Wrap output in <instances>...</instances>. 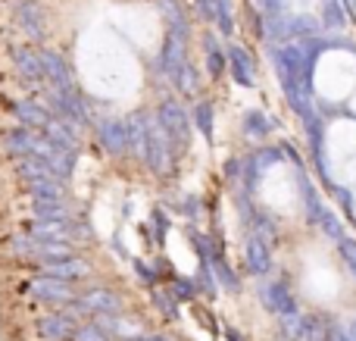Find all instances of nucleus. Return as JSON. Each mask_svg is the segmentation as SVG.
I'll use <instances>...</instances> for the list:
<instances>
[{"label": "nucleus", "instance_id": "nucleus-41", "mask_svg": "<svg viewBox=\"0 0 356 341\" xmlns=\"http://www.w3.org/2000/svg\"><path fill=\"white\" fill-rule=\"evenodd\" d=\"M253 160H257V166H259V173L266 175V169L269 166H275V163H282L284 157H282V148H259V150H253Z\"/></svg>", "mask_w": 356, "mask_h": 341}, {"label": "nucleus", "instance_id": "nucleus-39", "mask_svg": "<svg viewBox=\"0 0 356 341\" xmlns=\"http://www.w3.org/2000/svg\"><path fill=\"white\" fill-rule=\"evenodd\" d=\"M328 191H332L334 204L341 207V213H344L347 219H353V213H356V200H353V191H350V188H344V185H332Z\"/></svg>", "mask_w": 356, "mask_h": 341}, {"label": "nucleus", "instance_id": "nucleus-17", "mask_svg": "<svg viewBox=\"0 0 356 341\" xmlns=\"http://www.w3.org/2000/svg\"><path fill=\"white\" fill-rule=\"evenodd\" d=\"M79 323H72L69 317H63L60 310H54V313H47V317H41L35 323V329H38V335H41L44 341H69L72 338V329Z\"/></svg>", "mask_w": 356, "mask_h": 341}, {"label": "nucleus", "instance_id": "nucleus-44", "mask_svg": "<svg viewBox=\"0 0 356 341\" xmlns=\"http://www.w3.org/2000/svg\"><path fill=\"white\" fill-rule=\"evenodd\" d=\"M178 210H181L191 223H197V219H200V200L191 198V194H184V200H178Z\"/></svg>", "mask_w": 356, "mask_h": 341}, {"label": "nucleus", "instance_id": "nucleus-37", "mask_svg": "<svg viewBox=\"0 0 356 341\" xmlns=\"http://www.w3.org/2000/svg\"><path fill=\"white\" fill-rule=\"evenodd\" d=\"M216 29L222 35H234V10L232 0H216Z\"/></svg>", "mask_w": 356, "mask_h": 341}, {"label": "nucleus", "instance_id": "nucleus-36", "mask_svg": "<svg viewBox=\"0 0 356 341\" xmlns=\"http://www.w3.org/2000/svg\"><path fill=\"white\" fill-rule=\"evenodd\" d=\"M6 248H10L13 257H22V260H35V238L31 235H13L6 238Z\"/></svg>", "mask_w": 356, "mask_h": 341}, {"label": "nucleus", "instance_id": "nucleus-14", "mask_svg": "<svg viewBox=\"0 0 356 341\" xmlns=\"http://www.w3.org/2000/svg\"><path fill=\"white\" fill-rule=\"evenodd\" d=\"M278 85H282V91H284V100H288V106L297 113V116H307V113H313L316 110V100H313V91H309L303 81H297V79H278Z\"/></svg>", "mask_w": 356, "mask_h": 341}, {"label": "nucleus", "instance_id": "nucleus-29", "mask_svg": "<svg viewBox=\"0 0 356 341\" xmlns=\"http://www.w3.org/2000/svg\"><path fill=\"white\" fill-rule=\"evenodd\" d=\"M31 216L41 223H69L72 219V207L69 204H47V200H35Z\"/></svg>", "mask_w": 356, "mask_h": 341}, {"label": "nucleus", "instance_id": "nucleus-25", "mask_svg": "<svg viewBox=\"0 0 356 341\" xmlns=\"http://www.w3.org/2000/svg\"><path fill=\"white\" fill-rule=\"evenodd\" d=\"M169 81H172V88H175L178 94H181V97H197V94H200V88H203L200 72H197L191 63H181V66L175 69V75H172Z\"/></svg>", "mask_w": 356, "mask_h": 341}, {"label": "nucleus", "instance_id": "nucleus-7", "mask_svg": "<svg viewBox=\"0 0 356 341\" xmlns=\"http://www.w3.org/2000/svg\"><path fill=\"white\" fill-rule=\"evenodd\" d=\"M225 60H228V75L234 79V85L241 88H257V60L247 54L241 44H228L225 47Z\"/></svg>", "mask_w": 356, "mask_h": 341}, {"label": "nucleus", "instance_id": "nucleus-5", "mask_svg": "<svg viewBox=\"0 0 356 341\" xmlns=\"http://www.w3.org/2000/svg\"><path fill=\"white\" fill-rule=\"evenodd\" d=\"M38 56H41V66H44V81L54 85V88H60V91H72L75 75H72V66L66 63V56L56 54V50H50V47H41Z\"/></svg>", "mask_w": 356, "mask_h": 341}, {"label": "nucleus", "instance_id": "nucleus-48", "mask_svg": "<svg viewBox=\"0 0 356 341\" xmlns=\"http://www.w3.org/2000/svg\"><path fill=\"white\" fill-rule=\"evenodd\" d=\"M328 341H353V338H350V332H347L344 326L334 323V326H332V335H328Z\"/></svg>", "mask_w": 356, "mask_h": 341}, {"label": "nucleus", "instance_id": "nucleus-46", "mask_svg": "<svg viewBox=\"0 0 356 341\" xmlns=\"http://www.w3.org/2000/svg\"><path fill=\"white\" fill-rule=\"evenodd\" d=\"M225 179L228 182H241V157H228L225 160Z\"/></svg>", "mask_w": 356, "mask_h": 341}, {"label": "nucleus", "instance_id": "nucleus-1", "mask_svg": "<svg viewBox=\"0 0 356 341\" xmlns=\"http://www.w3.org/2000/svg\"><path fill=\"white\" fill-rule=\"evenodd\" d=\"M175 141L166 135L156 116H150V129H147V154H144V166L154 175H169L175 169Z\"/></svg>", "mask_w": 356, "mask_h": 341}, {"label": "nucleus", "instance_id": "nucleus-33", "mask_svg": "<svg viewBox=\"0 0 356 341\" xmlns=\"http://www.w3.org/2000/svg\"><path fill=\"white\" fill-rule=\"evenodd\" d=\"M150 304H154L156 310L169 319V323H175L178 319V301L166 292V288H150Z\"/></svg>", "mask_w": 356, "mask_h": 341}, {"label": "nucleus", "instance_id": "nucleus-27", "mask_svg": "<svg viewBox=\"0 0 356 341\" xmlns=\"http://www.w3.org/2000/svg\"><path fill=\"white\" fill-rule=\"evenodd\" d=\"M35 138H38V132L35 129H10L3 135V144H6V154H13V157H31V150H35Z\"/></svg>", "mask_w": 356, "mask_h": 341}, {"label": "nucleus", "instance_id": "nucleus-11", "mask_svg": "<svg viewBox=\"0 0 356 341\" xmlns=\"http://www.w3.org/2000/svg\"><path fill=\"white\" fill-rule=\"evenodd\" d=\"M150 116L154 113L147 110H135L129 119H125V129H129V154L138 157L144 163V154H147V129H150Z\"/></svg>", "mask_w": 356, "mask_h": 341}, {"label": "nucleus", "instance_id": "nucleus-32", "mask_svg": "<svg viewBox=\"0 0 356 341\" xmlns=\"http://www.w3.org/2000/svg\"><path fill=\"white\" fill-rule=\"evenodd\" d=\"M166 292L172 294L178 304H191V301L200 298V292H197V282L194 279H184V276H172V279L166 282Z\"/></svg>", "mask_w": 356, "mask_h": 341}, {"label": "nucleus", "instance_id": "nucleus-6", "mask_svg": "<svg viewBox=\"0 0 356 341\" xmlns=\"http://www.w3.org/2000/svg\"><path fill=\"white\" fill-rule=\"evenodd\" d=\"M97 141L110 157L129 154V129H125V119H119V116L97 119Z\"/></svg>", "mask_w": 356, "mask_h": 341}, {"label": "nucleus", "instance_id": "nucleus-10", "mask_svg": "<svg viewBox=\"0 0 356 341\" xmlns=\"http://www.w3.org/2000/svg\"><path fill=\"white\" fill-rule=\"evenodd\" d=\"M10 113L16 116V122L22 125V129H35V132H41L44 125L54 119V116L47 113V106L38 104V100H29V97L10 100Z\"/></svg>", "mask_w": 356, "mask_h": 341}, {"label": "nucleus", "instance_id": "nucleus-43", "mask_svg": "<svg viewBox=\"0 0 356 341\" xmlns=\"http://www.w3.org/2000/svg\"><path fill=\"white\" fill-rule=\"evenodd\" d=\"M131 267H135V273H138V279L144 282V285L147 288H156V273H154V263H147V260H141V257H135V260H131Z\"/></svg>", "mask_w": 356, "mask_h": 341}, {"label": "nucleus", "instance_id": "nucleus-22", "mask_svg": "<svg viewBox=\"0 0 356 341\" xmlns=\"http://www.w3.org/2000/svg\"><path fill=\"white\" fill-rule=\"evenodd\" d=\"M203 60H207V72L209 79H222L228 72V60H225V47H219L216 35H203Z\"/></svg>", "mask_w": 356, "mask_h": 341}, {"label": "nucleus", "instance_id": "nucleus-35", "mask_svg": "<svg viewBox=\"0 0 356 341\" xmlns=\"http://www.w3.org/2000/svg\"><path fill=\"white\" fill-rule=\"evenodd\" d=\"M169 229H172V219H169V213L163 210V207H154V210H150V232H154V241L156 244L166 241Z\"/></svg>", "mask_w": 356, "mask_h": 341}, {"label": "nucleus", "instance_id": "nucleus-2", "mask_svg": "<svg viewBox=\"0 0 356 341\" xmlns=\"http://www.w3.org/2000/svg\"><path fill=\"white\" fill-rule=\"evenodd\" d=\"M156 122L166 129V135L175 141V148L178 150H188V144H191V113L184 110V104L178 97H163L160 100V106H156Z\"/></svg>", "mask_w": 356, "mask_h": 341}, {"label": "nucleus", "instance_id": "nucleus-38", "mask_svg": "<svg viewBox=\"0 0 356 341\" xmlns=\"http://www.w3.org/2000/svg\"><path fill=\"white\" fill-rule=\"evenodd\" d=\"M319 229L325 232L332 241H341V238L347 235V232H344V223H341V216H338L334 210H328V207H325V213H322V219H319Z\"/></svg>", "mask_w": 356, "mask_h": 341}, {"label": "nucleus", "instance_id": "nucleus-23", "mask_svg": "<svg viewBox=\"0 0 356 341\" xmlns=\"http://www.w3.org/2000/svg\"><path fill=\"white\" fill-rule=\"evenodd\" d=\"M241 132H244L250 141H263V138H269L272 132H275V119H269L263 110H247L244 113V122H241Z\"/></svg>", "mask_w": 356, "mask_h": 341}, {"label": "nucleus", "instance_id": "nucleus-21", "mask_svg": "<svg viewBox=\"0 0 356 341\" xmlns=\"http://www.w3.org/2000/svg\"><path fill=\"white\" fill-rule=\"evenodd\" d=\"M16 19H19V29H22L29 38H35V41H41L44 38V10L38 3H31V0L19 3Z\"/></svg>", "mask_w": 356, "mask_h": 341}, {"label": "nucleus", "instance_id": "nucleus-45", "mask_svg": "<svg viewBox=\"0 0 356 341\" xmlns=\"http://www.w3.org/2000/svg\"><path fill=\"white\" fill-rule=\"evenodd\" d=\"M203 22H216V0H194Z\"/></svg>", "mask_w": 356, "mask_h": 341}, {"label": "nucleus", "instance_id": "nucleus-34", "mask_svg": "<svg viewBox=\"0 0 356 341\" xmlns=\"http://www.w3.org/2000/svg\"><path fill=\"white\" fill-rule=\"evenodd\" d=\"M194 282H197V292H200L203 298L216 301V294H219V282H216V276H213V267H209V263H200V269H197Z\"/></svg>", "mask_w": 356, "mask_h": 341}, {"label": "nucleus", "instance_id": "nucleus-20", "mask_svg": "<svg viewBox=\"0 0 356 341\" xmlns=\"http://www.w3.org/2000/svg\"><path fill=\"white\" fill-rule=\"evenodd\" d=\"M25 191L35 200H47V204H66V185L56 179H29Z\"/></svg>", "mask_w": 356, "mask_h": 341}, {"label": "nucleus", "instance_id": "nucleus-30", "mask_svg": "<svg viewBox=\"0 0 356 341\" xmlns=\"http://www.w3.org/2000/svg\"><path fill=\"white\" fill-rule=\"evenodd\" d=\"M278 329H282L284 341H303L307 338V317L300 310H291L278 317Z\"/></svg>", "mask_w": 356, "mask_h": 341}, {"label": "nucleus", "instance_id": "nucleus-12", "mask_svg": "<svg viewBox=\"0 0 356 341\" xmlns=\"http://www.w3.org/2000/svg\"><path fill=\"white\" fill-rule=\"evenodd\" d=\"M297 191H300V204H303V216H307L309 225H319L322 213H325V204H322L319 191H316L313 179H309L303 169H297Z\"/></svg>", "mask_w": 356, "mask_h": 341}, {"label": "nucleus", "instance_id": "nucleus-28", "mask_svg": "<svg viewBox=\"0 0 356 341\" xmlns=\"http://www.w3.org/2000/svg\"><path fill=\"white\" fill-rule=\"evenodd\" d=\"M209 267H213V276H216V282H219V288H225V292H238V288H241L238 273H234V267L225 260V254H222V248L213 254V260H209Z\"/></svg>", "mask_w": 356, "mask_h": 341}, {"label": "nucleus", "instance_id": "nucleus-16", "mask_svg": "<svg viewBox=\"0 0 356 341\" xmlns=\"http://www.w3.org/2000/svg\"><path fill=\"white\" fill-rule=\"evenodd\" d=\"M10 56H13V66L19 69V79L31 81V85H41V81H44V66H41V56H38V50H31V47H13Z\"/></svg>", "mask_w": 356, "mask_h": 341}, {"label": "nucleus", "instance_id": "nucleus-15", "mask_svg": "<svg viewBox=\"0 0 356 341\" xmlns=\"http://www.w3.org/2000/svg\"><path fill=\"white\" fill-rule=\"evenodd\" d=\"M79 301L88 307V313H122V298H119V292H113V288H91V292L79 294Z\"/></svg>", "mask_w": 356, "mask_h": 341}, {"label": "nucleus", "instance_id": "nucleus-50", "mask_svg": "<svg viewBox=\"0 0 356 341\" xmlns=\"http://www.w3.org/2000/svg\"><path fill=\"white\" fill-rule=\"evenodd\" d=\"M225 341H247V338L241 335V332L234 329V326H225Z\"/></svg>", "mask_w": 356, "mask_h": 341}, {"label": "nucleus", "instance_id": "nucleus-9", "mask_svg": "<svg viewBox=\"0 0 356 341\" xmlns=\"http://www.w3.org/2000/svg\"><path fill=\"white\" fill-rule=\"evenodd\" d=\"M259 301H263V307L266 310H272L275 317L297 310V301H294V294H291V288H288V282L284 279L263 282V285H259Z\"/></svg>", "mask_w": 356, "mask_h": 341}, {"label": "nucleus", "instance_id": "nucleus-24", "mask_svg": "<svg viewBox=\"0 0 356 341\" xmlns=\"http://www.w3.org/2000/svg\"><path fill=\"white\" fill-rule=\"evenodd\" d=\"M156 10H160V16L169 22V31H178V35H184V38L191 35L188 13H184L181 0H156Z\"/></svg>", "mask_w": 356, "mask_h": 341}, {"label": "nucleus", "instance_id": "nucleus-3", "mask_svg": "<svg viewBox=\"0 0 356 341\" xmlns=\"http://www.w3.org/2000/svg\"><path fill=\"white\" fill-rule=\"evenodd\" d=\"M29 294L38 304H50V307H63L79 298L72 282H60V279H50V276H35L29 282Z\"/></svg>", "mask_w": 356, "mask_h": 341}, {"label": "nucleus", "instance_id": "nucleus-4", "mask_svg": "<svg viewBox=\"0 0 356 341\" xmlns=\"http://www.w3.org/2000/svg\"><path fill=\"white\" fill-rule=\"evenodd\" d=\"M94 273V267L85 260V257L72 254V257H63V260H44L38 263V276H50V279H60V282H81Z\"/></svg>", "mask_w": 356, "mask_h": 341}, {"label": "nucleus", "instance_id": "nucleus-18", "mask_svg": "<svg viewBox=\"0 0 356 341\" xmlns=\"http://www.w3.org/2000/svg\"><path fill=\"white\" fill-rule=\"evenodd\" d=\"M244 229H247V235L259 238V241H263L266 248H275V244H278V225L272 223L269 213L253 210V213H250V219L244 223Z\"/></svg>", "mask_w": 356, "mask_h": 341}, {"label": "nucleus", "instance_id": "nucleus-13", "mask_svg": "<svg viewBox=\"0 0 356 341\" xmlns=\"http://www.w3.org/2000/svg\"><path fill=\"white\" fill-rule=\"evenodd\" d=\"M244 263H247V273L257 276V279H266L272 273V248H266L259 238L247 235L244 241Z\"/></svg>", "mask_w": 356, "mask_h": 341}, {"label": "nucleus", "instance_id": "nucleus-31", "mask_svg": "<svg viewBox=\"0 0 356 341\" xmlns=\"http://www.w3.org/2000/svg\"><path fill=\"white\" fill-rule=\"evenodd\" d=\"M347 19H350V13L344 10V3L341 0H325L322 3V29H328V31H341L347 25Z\"/></svg>", "mask_w": 356, "mask_h": 341}, {"label": "nucleus", "instance_id": "nucleus-40", "mask_svg": "<svg viewBox=\"0 0 356 341\" xmlns=\"http://www.w3.org/2000/svg\"><path fill=\"white\" fill-rule=\"evenodd\" d=\"M69 341H113V338L106 335L104 329H97L94 323H79L72 329V338H69Z\"/></svg>", "mask_w": 356, "mask_h": 341}, {"label": "nucleus", "instance_id": "nucleus-8", "mask_svg": "<svg viewBox=\"0 0 356 341\" xmlns=\"http://www.w3.org/2000/svg\"><path fill=\"white\" fill-rule=\"evenodd\" d=\"M181 63H188V38L178 35V31H166V41H163L160 56H156V69L166 79H172Z\"/></svg>", "mask_w": 356, "mask_h": 341}, {"label": "nucleus", "instance_id": "nucleus-47", "mask_svg": "<svg viewBox=\"0 0 356 341\" xmlns=\"http://www.w3.org/2000/svg\"><path fill=\"white\" fill-rule=\"evenodd\" d=\"M278 148H282V157H288V160L294 163L297 169H303V157L294 150V144H291V141H282V144H278Z\"/></svg>", "mask_w": 356, "mask_h": 341}, {"label": "nucleus", "instance_id": "nucleus-26", "mask_svg": "<svg viewBox=\"0 0 356 341\" xmlns=\"http://www.w3.org/2000/svg\"><path fill=\"white\" fill-rule=\"evenodd\" d=\"M191 125L213 144L216 138V110H213V100H197L194 110H191Z\"/></svg>", "mask_w": 356, "mask_h": 341}, {"label": "nucleus", "instance_id": "nucleus-19", "mask_svg": "<svg viewBox=\"0 0 356 341\" xmlns=\"http://www.w3.org/2000/svg\"><path fill=\"white\" fill-rule=\"evenodd\" d=\"M41 132H44V135H47L60 150H66V154H79V148H81V135H79V132L69 129L66 122H60V119H50V122L44 125Z\"/></svg>", "mask_w": 356, "mask_h": 341}, {"label": "nucleus", "instance_id": "nucleus-42", "mask_svg": "<svg viewBox=\"0 0 356 341\" xmlns=\"http://www.w3.org/2000/svg\"><path fill=\"white\" fill-rule=\"evenodd\" d=\"M338 254H341V260L350 267V276L356 279V238H350V235H344L338 241Z\"/></svg>", "mask_w": 356, "mask_h": 341}, {"label": "nucleus", "instance_id": "nucleus-49", "mask_svg": "<svg viewBox=\"0 0 356 341\" xmlns=\"http://www.w3.org/2000/svg\"><path fill=\"white\" fill-rule=\"evenodd\" d=\"M129 341H172L169 335H160V332H141L138 338H129Z\"/></svg>", "mask_w": 356, "mask_h": 341}]
</instances>
